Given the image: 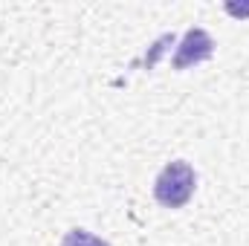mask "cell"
Here are the masks:
<instances>
[{"instance_id":"cell-2","label":"cell","mask_w":249,"mask_h":246,"mask_svg":"<svg viewBox=\"0 0 249 246\" xmlns=\"http://www.w3.org/2000/svg\"><path fill=\"white\" fill-rule=\"evenodd\" d=\"M214 55V41L206 29L200 26H191L180 47H177V55H174V70H186V67H194V64H203Z\"/></svg>"},{"instance_id":"cell-1","label":"cell","mask_w":249,"mask_h":246,"mask_svg":"<svg viewBox=\"0 0 249 246\" xmlns=\"http://www.w3.org/2000/svg\"><path fill=\"white\" fill-rule=\"evenodd\" d=\"M197 188V174L186 159L168 162L154 180V200L162 209H183Z\"/></svg>"},{"instance_id":"cell-4","label":"cell","mask_w":249,"mask_h":246,"mask_svg":"<svg viewBox=\"0 0 249 246\" xmlns=\"http://www.w3.org/2000/svg\"><path fill=\"white\" fill-rule=\"evenodd\" d=\"M226 12H229L232 18H241V20H244V18H249V3H241V6H238V3H226Z\"/></svg>"},{"instance_id":"cell-3","label":"cell","mask_w":249,"mask_h":246,"mask_svg":"<svg viewBox=\"0 0 249 246\" xmlns=\"http://www.w3.org/2000/svg\"><path fill=\"white\" fill-rule=\"evenodd\" d=\"M61 246H110V244L102 241V238H96V235L87 232V229H70V232L64 235Z\"/></svg>"}]
</instances>
